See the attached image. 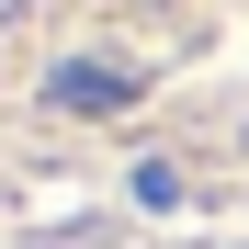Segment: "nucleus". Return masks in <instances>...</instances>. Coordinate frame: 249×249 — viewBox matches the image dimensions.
<instances>
[{
  "label": "nucleus",
  "mask_w": 249,
  "mask_h": 249,
  "mask_svg": "<svg viewBox=\"0 0 249 249\" xmlns=\"http://www.w3.org/2000/svg\"><path fill=\"white\" fill-rule=\"evenodd\" d=\"M124 91H136L124 68H91V57H79V68H57V102H68V113H113Z\"/></svg>",
  "instance_id": "nucleus-1"
}]
</instances>
